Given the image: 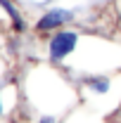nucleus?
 <instances>
[{
	"label": "nucleus",
	"instance_id": "obj_1",
	"mask_svg": "<svg viewBox=\"0 0 121 123\" xmlns=\"http://www.w3.org/2000/svg\"><path fill=\"white\" fill-rule=\"evenodd\" d=\"M81 36H83V29H76V24L45 36L43 38V52H45L47 64H52V66H67L69 59L74 57L76 47H78Z\"/></svg>",
	"mask_w": 121,
	"mask_h": 123
},
{
	"label": "nucleus",
	"instance_id": "obj_2",
	"mask_svg": "<svg viewBox=\"0 0 121 123\" xmlns=\"http://www.w3.org/2000/svg\"><path fill=\"white\" fill-rule=\"evenodd\" d=\"M76 21H78V10L76 7H69V5L67 7L64 5H47L33 19L31 31L36 36L45 38V36H50V33H55V31H60V29L74 26Z\"/></svg>",
	"mask_w": 121,
	"mask_h": 123
},
{
	"label": "nucleus",
	"instance_id": "obj_3",
	"mask_svg": "<svg viewBox=\"0 0 121 123\" xmlns=\"http://www.w3.org/2000/svg\"><path fill=\"white\" fill-rule=\"evenodd\" d=\"M0 12L5 14L7 24H10V31L14 36H24L26 31L31 29L29 21H26V14H24V7L19 0H0Z\"/></svg>",
	"mask_w": 121,
	"mask_h": 123
},
{
	"label": "nucleus",
	"instance_id": "obj_4",
	"mask_svg": "<svg viewBox=\"0 0 121 123\" xmlns=\"http://www.w3.org/2000/svg\"><path fill=\"white\" fill-rule=\"evenodd\" d=\"M38 123H60V121H57V116H50V114H45V116H40V118H38Z\"/></svg>",
	"mask_w": 121,
	"mask_h": 123
},
{
	"label": "nucleus",
	"instance_id": "obj_5",
	"mask_svg": "<svg viewBox=\"0 0 121 123\" xmlns=\"http://www.w3.org/2000/svg\"><path fill=\"white\" fill-rule=\"evenodd\" d=\"M5 114V99H2V88H0V116Z\"/></svg>",
	"mask_w": 121,
	"mask_h": 123
},
{
	"label": "nucleus",
	"instance_id": "obj_6",
	"mask_svg": "<svg viewBox=\"0 0 121 123\" xmlns=\"http://www.w3.org/2000/svg\"><path fill=\"white\" fill-rule=\"evenodd\" d=\"M71 2H78V0H71Z\"/></svg>",
	"mask_w": 121,
	"mask_h": 123
}]
</instances>
